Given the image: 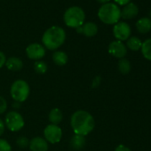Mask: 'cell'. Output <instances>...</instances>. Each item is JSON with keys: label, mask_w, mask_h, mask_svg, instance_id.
Instances as JSON below:
<instances>
[{"label": "cell", "mask_w": 151, "mask_h": 151, "mask_svg": "<svg viewBox=\"0 0 151 151\" xmlns=\"http://www.w3.org/2000/svg\"><path fill=\"white\" fill-rule=\"evenodd\" d=\"M16 144L19 147L21 148H25L27 147H29V140L27 137L25 136H20L17 138L16 139Z\"/></svg>", "instance_id": "23"}, {"label": "cell", "mask_w": 151, "mask_h": 151, "mask_svg": "<svg viewBox=\"0 0 151 151\" xmlns=\"http://www.w3.org/2000/svg\"><path fill=\"white\" fill-rule=\"evenodd\" d=\"M141 52L145 59L151 60V38L145 40L141 45Z\"/></svg>", "instance_id": "20"}, {"label": "cell", "mask_w": 151, "mask_h": 151, "mask_svg": "<svg viewBox=\"0 0 151 151\" xmlns=\"http://www.w3.org/2000/svg\"><path fill=\"white\" fill-rule=\"evenodd\" d=\"M29 92L30 89L29 84L22 79L14 81L10 90V93L14 101L20 103L25 101L28 99L29 95Z\"/></svg>", "instance_id": "5"}, {"label": "cell", "mask_w": 151, "mask_h": 151, "mask_svg": "<svg viewBox=\"0 0 151 151\" xmlns=\"http://www.w3.org/2000/svg\"><path fill=\"white\" fill-rule=\"evenodd\" d=\"M48 118H49V121L52 124H55V125H58L61 121H62V118H63V114L61 112V110L58 108H54L52 109L50 113H49V116H48Z\"/></svg>", "instance_id": "17"}, {"label": "cell", "mask_w": 151, "mask_h": 151, "mask_svg": "<svg viewBox=\"0 0 151 151\" xmlns=\"http://www.w3.org/2000/svg\"><path fill=\"white\" fill-rule=\"evenodd\" d=\"M6 66L11 71H19L23 68V62L18 57H10L6 60Z\"/></svg>", "instance_id": "16"}, {"label": "cell", "mask_w": 151, "mask_h": 151, "mask_svg": "<svg viewBox=\"0 0 151 151\" xmlns=\"http://www.w3.org/2000/svg\"><path fill=\"white\" fill-rule=\"evenodd\" d=\"M118 70L120 73L126 75L131 71V63L127 59H120L118 61Z\"/></svg>", "instance_id": "21"}, {"label": "cell", "mask_w": 151, "mask_h": 151, "mask_svg": "<svg viewBox=\"0 0 151 151\" xmlns=\"http://www.w3.org/2000/svg\"><path fill=\"white\" fill-rule=\"evenodd\" d=\"M0 151H12V147L6 139H0Z\"/></svg>", "instance_id": "24"}, {"label": "cell", "mask_w": 151, "mask_h": 151, "mask_svg": "<svg viewBox=\"0 0 151 151\" xmlns=\"http://www.w3.org/2000/svg\"><path fill=\"white\" fill-rule=\"evenodd\" d=\"M5 129H6V124H5V122L0 118V136H1L4 132H5Z\"/></svg>", "instance_id": "29"}, {"label": "cell", "mask_w": 151, "mask_h": 151, "mask_svg": "<svg viewBox=\"0 0 151 151\" xmlns=\"http://www.w3.org/2000/svg\"><path fill=\"white\" fill-rule=\"evenodd\" d=\"M29 148L31 151H47L48 143L42 137H35L29 141Z\"/></svg>", "instance_id": "12"}, {"label": "cell", "mask_w": 151, "mask_h": 151, "mask_svg": "<svg viewBox=\"0 0 151 151\" xmlns=\"http://www.w3.org/2000/svg\"><path fill=\"white\" fill-rule=\"evenodd\" d=\"M66 40V32L61 27L52 26L45 30L42 37L44 47L54 51L60 47Z\"/></svg>", "instance_id": "2"}, {"label": "cell", "mask_w": 151, "mask_h": 151, "mask_svg": "<svg viewBox=\"0 0 151 151\" xmlns=\"http://www.w3.org/2000/svg\"><path fill=\"white\" fill-rule=\"evenodd\" d=\"M26 54L30 60H34L36 61L40 60L45 55V48L40 44L33 43L26 48Z\"/></svg>", "instance_id": "9"}, {"label": "cell", "mask_w": 151, "mask_h": 151, "mask_svg": "<svg viewBox=\"0 0 151 151\" xmlns=\"http://www.w3.org/2000/svg\"><path fill=\"white\" fill-rule=\"evenodd\" d=\"M6 126L12 132H18L24 126V119L17 111H10L6 116Z\"/></svg>", "instance_id": "6"}, {"label": "cell", "mask_w": 151, "mask_h": 151, "mask_svg": "<svg viewBox=\"0 0 151 151\" xmlns=\"http://www.w3.org/2000/svg\"><path fill=\"white\" fill-rule=\"evenodd\" d=\"M98 17L105 24L115 25L121 18V10L117 5L107 3L100 7L98 11Z\"/></svg>", "instance_id": "3"}, {"label": "cell", "mask_w": 151, "mask_h": 151, "mask_svg": "<svg viewBox=\"0 0 151 151\" xmlns=\"http://www.w3.org/2000/svg\"><path fill=\"white\" fill-rule=\"evenodd\" d=\"M86 146V137L78 134H75L69 141V147L75 151H79Z\"/></svg>", "instance_id": "14"}, {"label": "cell", "mask_w": 151, "mask_h": 151, "mask_svg": "<svg viewBox=\"0 0 151 151\" xmlns=\"http://www.w3.org/2000/svg\"><path fill=\"white\" fill-rule=\"evenodd\" d=\"M70 124L75 134L86 136L94 129L95 122L93 116L89 112L78 110L71 116Z\"/></svg>", "instance_id": "1"}, {"label": "cell", "mask_w": 151, "mask_h": 151, "mask_svg": "<svg viewBox=\"0 0 151 151\" xmlns=\"http://www.w3.org/2000/svg\"><path fill=\"white\" fill-rule=\"evenodd\" d=\"M86 14L84 10L78 6H72L66 10L63 15V21L66 26L73 29H78L85 23Z\"/></svg>", "instance_id": "4"}, {"label": "cell", "mask_w": 151, "mask_h": 151, "mask_svg": "<svg viewBox=\"0 0 151 151\" xmlns=\"http://www.w3.org/2000/svg\"><path fill=\"white\" fill-rule=\"evenodd\" d=\"M139 14V8L134 3H129L121 11V17L124 20H131L137 16Z\"/></svg>", "instance_id": "13"}, {"label": "cell", "mask_w": 151, "mask_h": 151, "mask_svg": "<svg viewBox=\"0 0 151 151\" xmlns=\"http://www.w3.org/2000/svg\"><path fill=\"white\" fill-rule=\"evenodd\" d=\"M131 27L128 23L124 22H118L114 25L113 28V34L114 37L118 41H124L127 40L131 36Z\"/></svg>", "instance_id": "8"}, {"label": "cell", "mask_w": 151, "mask_h": 151, "mask_svg": "<svg viewBox=\"0 0 151 151\" xmlns=\"http://www.w3.org/2000/svg\"><path fill=\"white\" fill-rule=\"evenodd\" d=\"M78 34H83L87 37H94L98 33V26L94 22H85L81 27L76 29Z\"/></svg>", "instance_id": "11"}, {"label": "cell", "mask_w": 151, "mask_h": 151, "mask_svg": "<svg viewBox=\"0 0 151 151\" xmlns=\"http://www.w3.org/2000/svg\"><path fill=\"white\" fill-rule=\"evenodd\" d=\"M52 60L58 66H64L68 60V57L66 52L62 51H55L52 54Z\"/></svg>", "instance_id": "18"}, {"label": "cell", "mask_w": 151, "mask_h": 151, "mask_svg": "<svg viewBox=\"0 0 151 151\" xmlns=\"http://www.w3.org/2000/svg\"><path fill=\"white\" fill-rule=\"evenodd\" d=\"M108 50H109V52L112 56L116 58H119V59H123L127 53V48L123 42L118 41V40L111 42L109 45Z\"/></svg>", "instance_id": "10"}, {"label": "cell", "mask_w": 151, "mask_h": 151, "mask_svg": "<svg viewBox=\"0 0 151 151\" xmlns=\"http://www.w3.org/2000/svg\"><path fill=\"white\" fill-rule=\"evenodd\" d=\"M13 106H14V108L16 107V109H19V108H20V102H16V101H15V102L13 104Z\"/></svg>", "instance_id": "32"}, {"label": "cell", "mask_w": 151, "mask_h": 151, "mask_svg": "<svg viewBox=\"0 0 151 151\" xmlns=\"http://www.w3.org/2000/svg\"><path fill=\"white\" fill-rule=\"evenodd\" d=\"M97 1L100 3V4H102V5H104V4H107V3H109L110 0H97Z\"/></svg>", "instance_id": "31"}, {"label": "cell", "mask_w": 151, "mask_h": 151, "mask_svg": "<svg viewBox=\"0 0 151 151\" xmlns=\"http://www.w3.org/2000/svg\"><path fill=\"white\" fill-rule=\"evenodd\" d=\"M136 29L141 34H146L151 30V20L147 17L140 18L136 22Z\"/></svg>", "instance_id": "15"}, {"label": "cell", "mask_w": 151, "mask_h": 151, "mask_svg": "<svg viewBox=\"0 0 151 151\" xmlns=\"http://www.w3.org/2000/svg\"><path fill=\"white\" fill-rule=\"evenodd\" d=\"M101 77H96V78H94V79L93 80V85H92V86H93V88L98 87V86H100V84H101Z\"/></svg>", "instance_id": "27"}, {"label": "cell", "mask_w": 151, "mask_h": 151, "mask_svg": "<svg viewBox=\"0 0 151 151\" xmlns=\"http://www.w3.org/2000/svg\"><path fill=\"white\" fill-rule=\"evenodd\" d=\"M34 69L37 74H45L46 73L48 67L47 64L45 61L42 60H37L34 64Z\"/></svg>", "instance_id": "22"}, {"label": "cell", "mask_w": 151, "mask_h": 151, "mask_svg": "<svg viewBox=\"0 0 151 151\" xmlns=\"http://www.w3.org/2000/svg\"><path fill=\"white\" fill-rule=\"evenodd\" d=\"M6 57L5 53L0 51V68L6 65Z\"/></svg>", "instance_id": "26"}, {"label": "cell", "mask_w": 151, "mask_h": 151, "mask_svg": "<svg viewBox=\"0 0 151 151\" xmlns=\"http://www.w3.org/2000/svg\"><path fill=\"white\" fill-rule=\"evenodd\" d=\"M44 136H45V139L47 142L55 144L60 141L62 137V130L59 125L50 124L45 128Z\"/></svg>", "instance_id": "7"}, {"label": "cell", "mask_w": 151, "mask_h": 151, "mask_svg": "<svg viewBox=\"0 0 151 151\" xmlns=\"http://www.w3.org/2000/svg\"><path fill=\"white\" fill-rule=\"evenodd\" d=\"M126 45L127 47L132 50V51H139L140 48H141V45H142V42L141 40L137 37H131L127 39V42H126Z\"/></svg>", "instance_id": "19"}, {"label": "cell", "mask_w": 151, "mask_h": 151, "mask_svg": "<svg viewBox=\"0 0 151 151\" xmlns=\"http://www.w3.org/2000/svg\"><path fill=\"white\" fill-rule=\"evenodd\" d=\"M114 1H115L117 5H120V6H126L127 4L130 3L131 0H114Z\"/></svg>", "instance_id": "30"}, {"label": "cell", "mask_w": 151, "mask_h": 151, "mask_svg": "<svg viewBox=\"0 0 151 151\" xmlns=\"http://www.w3.org/2000/svg\"><path fill=\"white\" fill-rule=\"evenodd\" d=\"M115 151H131L129 147H127L124 145H119L116 147Z\"/></svg>", "instance_id": "28"}, {"label": "cell", "mask_w": 151, "mask_h": 151, "mask_svg": "<svg viewBox=\"0 0 151 151\" xmlns=\"http://www.w3.org/2000/svg\"><path fill=\"white\" fill-rule=\"evenodd\" d=\"M6 109H7V102L6 99L0 96V115L6 112Z\"/></svg>", "instance_id": "25"}]
</instances>
